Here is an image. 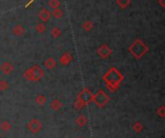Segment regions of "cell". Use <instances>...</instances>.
<instances>
[{
	"label": "cell",
	"mask_w": 165,
	"mask_h": 138,
	"mask_svg": "<svg viewBox=\"0 0 165 138\" xmlns=\"http://www.w3.org/2000/svg\"><path fill=\"white\" fill-rule=\"evenodd\" d=\"M129 50L133 56H134V57L140 58L149 50V48L146 46V45L144 43H142V41L137 39L135 42L129 46Z\"/></svg>",
	"instance_id": "1"
},
{
	"label": "cell",
	"mask_w": 165,
	"mask_h": 138,
	"mask_svg": "<svg viewBox=\"0 0 165 138\" xmlns=\"http://www.w3.org/2000/svg\"><path fill=\"white\" fill-rule=\"evenodd\" d=\"M24 76L30 80H38L43 76V71L38 66H35L33 68L27 70L24 72Z\"/></svg>",
	"instance_id": "2"
},
{
	"label": "cell",
	"mask_w": 165,
	"mask_h": 138,
	"mask_svg": "<svg viewBox=\"0 0 165 138\" xmlns=\"http://www.w3.org/2000/svg\"><path fill=\"white\" fill-rule=\"evenodd\" d=\"M111 52H112L111 50H110L107 45H101L98 48V53L101 58H107L108 56L111 54Z\"/></svg>",
	"instance_id": "3"
},
{
	"label": "cell",
	"mask_w": 165,
	"mask_h": 138,
	"mask_svg": "<svg viewBox=\"0 0 165 138\" xmlns=\"http://www.w3.org/2000/svg\"><path fill=\"white\" fill-rule=\"evenodd\" d=\"M50 17H51V13L48 9H45V8L42 9L38 14V18L42 22H46L48 20H49Z\"/></svg>",
	"instance_id": "4"
},
{
	"label": "cell",
	"mask_w": 165,
	"mask_h": 138,
	"mask_svg": "<svg viewBox=\"0 0 165 138\" xmlns=\"http://www.w3.org/2000/svg\"><path fill=\"white\" fill-rule=\"evenodd\" d=\"M12 32H13V34L15 37H21L22 35H24V33H25V28H24V26L22 25V24L18 23L13 27Z\"/></svg>",
	"instance_id": "5"
},
{
	"label": "cell",
	"mask_w": 165,
	"mask_h": 138,
	"mask_svg": "<svg viewBox=\"0 0 165 138\" xmlns=\"http://www.w3.org/2000/svg\"><path fill=\"white\" fill-rule=\"evenodd\" d=\"M108 98L107 96L103 93L101 91H99L96 96H95V102H97L99 105H104L106 101H107Z\"/></svg>",
	"instance_id": "6"
},
{
	"label": "cell",
	"mask_w": 165,
	"mask_h": 138,
	"mask_svg": "<svg viewBox=\"0 0 165 138\" xmlns=\"http://www.w3.org/2000/svg\"><path fill=\"white\" fill-rule=\"evenodd\" d=\"M13 70H14V67L12 66V65L9 62H5L1 66V71L4 72V74H6V75L11 74V72L13 71Z\"/></svg>",
	"instance_id": "7"
},
{
	"label": "cell",
	"mask_w": 165,
	"mask_h": 138,
	"mask_svg": "<svg viewBox=\"0 0 165 138\" xmlns=\"http://www.w3.org/2000/svg\"><path fill=\"white\" fill-rule=\"evenodd\" d=\"M70 60H72V56H70V53L66 52V53H63L61 58H60V62L62 65H67L70 62Z\"/></svg>",
	"instance_id": "8"
},
{
	"label": "cell",
	"mask_w": 165,
	"mask_h": 138,
	"mask_svg": "<svg viewBox=\"0 0 165 138\" xmlns=\"http://www.w3.org/2000/svg\"><path fill=\"white\" fill-rule=\"evenodd\" d=\"M45 25H44V23L43 22H39L36 24V26H35V31L37 32L38 34H43L44 32L45 31Z\"/></svg>",
	"instance_id": "9"
},
{
	"label": "cell",
	"mask_w": 165,
	"mask_h": 138,
	"mask_svg": "<svg viewBox=\"0 0 165 138\" xmlns=\"http://www.w3.org/2000/svg\"><path fill=\"white\" fill-rule=\"evenodd\" d=\"M50 34H51V37L52 38H58V37H60L61 35H62V31H61V29L59 28V27H53L52 29H51V32H50Z\"/></svg>",
	"instance_id": "10"
},
{
	"label": "cell",
	"mask_w": 165,
	"mask_h": 138,
	"mask_svg": "<svg viewBox=\"0 0 165 138\" xmlns=\"http://www.w3.org/2000/svg\"><path fill=\"white\" fill-rule=\"evenodd\" d=\"M116 3L121 9H125L129 5L130 0H116Z\"/></svg>",
	"instance_id": "11"
},
{
	"label": "cell",
	"mask_w": 165,
	"mask_h": 138,
	"mask_svg": "<svg viewBox=\"0 0 165 138\" xmlns=\"http://www.w3.org/2000/svg\"><path fill=\"white\" fill-rule=\"evenodd\" d=\"M51 15L54 18V19H61L63 17V11L60 9V8H57V9H54L53 12L51 13Z\"/></svg>",
	"instance_id": "12"
},
{
	"label": "cell",
	"mask_w": 165,
	"mask_h": 138,
	"mask_svg": "<svg viewBox=\"0 0 165 138\" xmlns=\"http://www.w3.org/2000/svg\"><path fill=\"white\" fill-rule=\"evenodd\" d=\"M49 6L54 10L61 6V2L60 0H49Z\"/></svg>",
	"instance_id": "13"
},
{
	"label": "cell",
	"mask_w": 165,
	"mask_h": 138,
	"mask_svg": "<svg viewBox=\"0 0 165 138\" xmlns=\"http://www.w3.org/2000/svg\"><path fill=\"white\" fill-rule=\"evenodd\" d=\"M82 28L85 30V31H91L92 28H93V23L91 21H85L83 24H82Z\"/></svg>",
	"instance_id": "14"
},
{
	"label": "cell",
	"mask_w": 165,
	"mask_h": 138,
	"mask_svg": "<svg viewBox=\"0 0 165 138\" xmlns=\"http://www.w3.org/2000/svg\"><path fill=\"white\" fill-rule=\"evenodd\" d=\"M45 66L48 67V68H49V69H51V68H53L54 67V65H55V61H54V59L53 58H51V57H49V58H48V60L45 61Z\"/></svg>",
	"instance_id": "15"
},
{
	"label": "cell",
	"mask_w": 165,
	"mask_h": 138,
	"mask_svg": "<svg viewBox=\"0 0 165 138\" xmlns=\"http://www.w3.org/2000/svg\"><path fill=\"white\" fill-rule=\"evenodd\" d=\"M36 101H37V102H39V103H44V101H45V98L44 96H39L38 98L36 99Z\"/></svg>",
	"instance_id": "16"
},
{
	"label": "cell",
	"mask_w": 165,
	"mask_h": 138,
	"mask_svg": "<svg viewBox=\"0 0 165 138\" xmlns=\"http://www.w3.org/2000/svg\"><path fill=\"white\" fill-rule=\"evenodd\" d=\"M7 87H8V85H7L6 82H4V81H1V82H0V90H1V91L5 90Z\"/></svg>",
	"instance_id": "17"
},
{
	"label": "cell",
	"mask_w": 165,
	"mask_h": 138,
	"mask_svg": "<svg viewBox=\"0 0 165 138\" xmlns=\"http://www.w3.org/2000/svg\"><path fill=\"white\" fill-rule=\"evenodd\" d=\"M164 1H165V0H158V3L160 5V7H164L165 6V3H164Z\"/></svg>",
	"instance_id": "18"
}]
</instances>
